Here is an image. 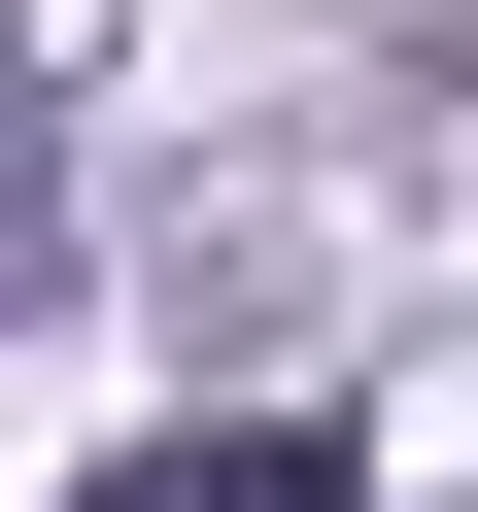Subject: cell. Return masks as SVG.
<instances>
[{
  "label": "cell",
  "mask_w": 478,
  "mask_h": 512,
  "mask_svg": "<svg viewBox=\"0 0 478 512\" xmlns=\"http://www.w3.org/2000/svg\"><path fill=\"white\" fill-rule=\"evenodd\" d=\"M69 512H376V478H342V410H205V444H103Z\"/></svg>",
  "instance_id": "obj_1"
},
{
  "label": "cell",
  "mask_w": 478,
  "mask_h": 512,
  "mask_svg": "<svg viewBox=\"0 0 478 512\" xmlns=\"http://www.w3.org/2000/svg\"><path fill=\"white\" fill-rule=\"evenodd\" d=\"M69 274V171H35V103H0V308H35Z\"/></svg>",
  "instance_id": "obj_2"
}]
</instances>
